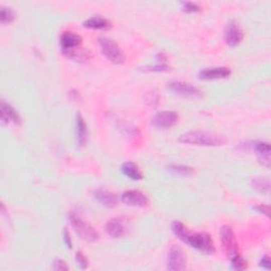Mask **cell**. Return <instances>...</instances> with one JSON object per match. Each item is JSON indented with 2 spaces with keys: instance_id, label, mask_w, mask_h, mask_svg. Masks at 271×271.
<instances>
[{
  "instance_id": "obj_16",
  "label": "cell",
  "mask_w": 271,
  "mask_h": 271,
  "mask_svg": "<svg viewBox=\"0 0 271 271\" xmlns=\"http://www.w3.org/2000/svg\"><path fill=\"white\" fill-rule=\"evenodd\" d=\"M59 42H61L62 50L73 49V48L81 47L82 37L79 36L77 33L67 31L61 35V39H59Z\"/></svg>"
},
{
  "instance_id": "obj_11",
  "label": "cell",
  "mask_w": 271,
  "mask_h": 271,
  "mask_svg": "<svg viewBox=\"0 0 271 271\" xmlns=\"http://www.w3.org/2000/svg\"><path fill=\"white\" fill-rule=\"evenodd\" d=\"M246 147H250L253 149L257 154L259 162L263 165L269 167L270 166V145L268 142H254L252 144H246L244 145Z\"/></svg>"
},
{
  "instance_id": "obj_1",
  "label": "cell",
  "mask_w": 271,
  "mask_h": 271,
  "mask_svg": "<svg viewBox=\"0 0 271 271\" xmlns=\"http://www.w3.org/2000/svg\"><path fill=\"white\" fill-rule=\"evenodd\" d=\"M172 230L174 234L184 243L190 245L192 248L200 251L205 254L215 253V246L212 237L206 232H191V231L180 222H174L172 224Z\"/></svg>"
},
{
  "instance_id": "obj_9",
  "label": "cell",
  "mask_w": 271,
  "mask_h": 271,
  "mask_svg": "<svg viewBox=\"0 0 271 271\" xmlns=\"http://www.w3.org/2000/svg\"><path fill=\"white\" fill-rule=\"evenodd\" d=\"M179 116L175 112H161L152 118V125L160 129H168L178 122Z\"/></svg>"
},
{
  "instance_id": "obj_17",
  "label": "cell",
  "mask_w": 271,
  "mask_h": 271,
  "mask_svg": "<svg viewBox=\"0 0 271 271\" xmlns=\"http://www.w3.org/2000/svg\"><path fill=\"white\" fill-rule=\"evenodd\" d=\"M94 194L98 202L107 208H115L118 205V197L106 190H97Z\"/></svg>"
},
{
  "instance_id": "obj_5",
  "label": "cell",
  "mask_w": 271,
  "mask_h": 271,
  "mask_svg": "<svg viewBox=\"0 0 271 271\" xmlns=\"http://www.w3.org/2000/svg\"><path fill=\"white\" fill-rule=\"evenodd\" d=\"M166 265L168 270L174 271L185 270L187 268V257L185 255L184 250L178 246H174L170 248L167 254Z\"/></svg>"
},
{
  "instance_id": "obj_20",
  "label": "cell",
  "mask_w": 271,
  "mask_h": 271,
  "mask_svg": "<svg viewBox=\"0 0 271 271\" xmlns=\"http://www.w3.org/2000/svg\"><path fill=\"white\" fill-rule=\"evenodd\" d=\"M122 173L132 180H141L143 178L141 169L134 162H125L121 167Z\"/></svg>"
},
{
  "instance_id": "obj_22",
  "label": "cell",
  "mask_w": 271,
  "mask_h": 271,
  "mask_svg": "<svg viewBox=\"0 0 271 271\" xmlns=\"http://www.w3.org/2000/svg\"><path fill=\"white\" fill-rule=\"evenodd\" d=\"M170 172H174L179 175H184V176H189L194 174V168L188 166V165H182V164H170L168 166Z\"/></svg>"
},
{
  "instance_id": "obj_3",
  "label": "cell",
  "mask_w": 271,
  "mask_h": 271,
  "mask_svg": "<svg viewBox=\"0 0 271 271\" xmlns=\"http://www.w3.org/2000/svg\"><path fill=\"white\" fill-rule=\"evenodd\" d=\"M99 45L100 48H101L102 53L108 61L117 65H121L125 62V55L122 49L120 48L113 39L101 36L99 37Z\"/></svg>"
},
{
  "instance_id": "obj_14",
  "label": "cell",
  "mask_w": 271,
  "mask_h": 271,
  "mask_svg": "<svg viewBox=\"0 0 271 271\" xmlns=\"http://www.w3.org/2000/svg\"><path fill=\"white\" fill-rule=\"evenodd\" d=\"M0 113H2L3 124H9L10 122H13L17 125L21 124V122H22L21 116H19L16 110L11 105L8 104L6 101H2Z\"/></svg>"
},
{
  "instance_id": "obj_19",
  "label": "cell",
  "mask_w": 271,
  "mask_h": 271,
  "mask_svg": "<svg viewBox=\"0 0 271 271\" xmlns=\"http://www.w3.org/2000/svg\"><path fill=\"white\" fill-rule=\"evenodd\" d=\"M83 26L90 29H109L112 27V23L108 19L101 16H92L84 21Z\"/></svg>"
},
{
  "instance_id": "obj_21",
  "label": "cell",
  "mask_w": 271,
  "mask_h": 271,
  "mask_svg": "<svg viewBox=\"0 0 271 271\" xmlns=\"http://www.w3.org/2000/svg\"><path fill=\"white\" fill-rule=\"evenodd\" d=\"M251 186H252L253 189H255L260 193H269L270 182L267 178H262V177L254 178L251 180Z\"/></svg>"
},
{
  "instance_id": "obj_30",
  "label": "cell",
  "mask_w": 271,
  "mask_h": 271,
  "mask_svg": "<svg viewBox=\"0 0 271 271\" xmlns=\"http://www.w3.org/2000/svg\"><path fill=\"white\" fill-rule=\"evenodd\" d=\"M159 101V97L156 94H148L147 98H146V103L150 104V105H157Z\"/></svg>"
},
{
  "instance_id": "obj_28",
  "label": "cell",
  "mask_w": 271,
  "mask_h": 271,
  "mask_svg": "<svg viewBox=\"0 0 271 271\" xmlns=\"http://www.w3.org/2000/svg\"><path fill=\"white\" fill-rule=\"evenodd\" d=\"M169 68L166 64H158L155 66H150V67H145L144 70L145 71H167Z\"/></svg>"
},
{
  "instance_id": "obj_26",
  "label": "cell",
  "mask_w": 271,
  "mask_h": 271,
  "mask_svg": "<svg viewBox=\"0 0 271 271\" xmlns=\"http://www.w3.org/2000/svg\"><path fill=\"white\" fill-rule=\"evenodd\" d=\"M54 270L56 271H67L69 270V266L66 264L65 260L61 259V258H56L53 262V267Z\"/></svg>"
},
{
  "instance_id": "obj_29",
  "label": "cell",
  "mask_w": 271,
  "mask_h": 271,
  "mask_svg": "<svg viewBox=\"0 0 271 271\" xmlns=\"http://www.w3.org/2000/svg\"><path fill=\"white\" fill-rule=\"evenodd\" d=\"M255 210H257L259 213H263L264 215L266 216H269V212H270V208L268 205H264V204H260L258 206H255L254 207Z\"/></svg>"
},
{
  "instance_id": "obj_7",
  "label": "cell",
  "mask_w": 271,
  "mask_h": 271,
  "mask_svg": "<svg viewBox=\"0 0 271 271\" xmlns=\"http://www.w3.org/2000/svg\"><path fill=\"white\" fill-rule=\"evenodd\" d=\"M220 239L225 252L229 257H233L238 254V246L235 242L233 230L229 226H223L220 229Z\"/></svg>"
},
{
  "instance_id": "obj_2",
  "label": "cell",
  "mask_w": 271,
  "mask_h": 271,
  "mask_svg": "<svg viewBox=\"0 0 271 271\" xmlns=\"http://www.w3.org/2000/svg\"><path fill=\"white\" fill-rule=\"evenodd\" d=\"M178 140L182 143L199 146H219L224 145L227 142V139L225 137L214 133L203 132V130L187 132L180 135Z\"/></svg>"
},
{
  "instance_id": "obj_10",
  "label": "cell",
  "mask_w": 271,
  "mask_h": 271,
  "mask_svg": "<svg viewBox=\"0 0 271 271\" xmlns=\"http://www.w3.org/2000/svg\"><path fill=\"white\" fill-rule=\"evenodd\" d=\"M122 203L127 206L133 207H146L149 204V200L144 193L139 190H128L121 196Z\"/></svg>"
},
{
  "instance_id": "obj_31",
  "label": "cell",
  "mask_w": 271,
  "mask_h": 271,
  "mask_svg": "<svg viewBox=\"0 0 271 271\" xmlns=\"http://www.w3.org/2000/svg\"><path fill=\"white\" fill-rule=\"evenodd\" d=\"M259 266H260V267H263V268H265V269H267V270L270 269V258H269L268 255L263 256V258L260 259Z\"/></svg>"
},
{
  "instance_id": "obj_24",
  "label": "cell",
  "mask_w": 271,
  "mask_h": 271,
  "mask_svg": "<svg viewBox=\"0 0 271 271\" xmlns=\"http://www.w3.org/2000/svg\"><path fill=\"white\" fill-rule=\"evenodd\" d=\"M231 260H232L231 265H232V268L235 270H245L248 268L247 260L239 254H236L235 256L231 257Z\"/></svg>"
},
{
  "instance_id": "obj_15",
  "label": "cell",
  "mask_w": 271,
  "mask_h": 271,
  "mask_svg": "<svg viewBox=\"0 0 271 271\" xmlns=\"http://www.w3.org/2000/svg\"><path fill=\"white\" fill-rule=\"evenodd\" d=\"M76 123V141L79 147H84L88 140V128L84 118L81 114H77L75 117Z\"/></svg>"
},
{
  "instance_id": "obj_18",
  "label": "cell",
  "mask_w": 271,
  "mask_h": 271,
  "mask_svg": "<svg viewBox=\"0 0 271 271\" xmlns=\"http://www.w3.org/2000/svg\"><path fill=\"white\" fill-rule=\"evenodd\" d=\"M63 53L69 57L73 59V61H76V62H86V61H89L90 58L93 57V54L90 53L88 50L86 49H82V48H73V49H68V50H63Z\"/></svg>"
},
{
  "instance_id": "obj_25",
  "label": "cell",
  "mask_w": 271,
  "mask_h": 271,
  "mask_svg": "<svg viewBox=\"0 0 271 271\" xmlns=\"http://www.w3.org/2000/svg\"><path fill=\"white\" fill-rule=\"evenodd\" d=\"M75 260H76V263L78 264V266L81 267L82 269L88 268V266H89L88 259H87V257L81 252V251H77V252H76V254H75Z\"/></svg>"
},
{
  "instance_id": "obj_12",
  "label": "cell",
  "mask_w": 271,
  "mask_h": 271,
  "mask_svg": "<svg viewBox=\"0 0 271 271\" xmlns=\"http://www.w3.org/2000/svg\"><path fill=\"white\" fill-rule=\"evenodd\" d=\"M105 231L110 237L119 238L126 234L127 229L121 218H113L106 224Z\"/></svg>"
},
{
  "instance_id": "obj_23",
  "label": "cell",
  "mask_w": 271,
  "mask_h": 271,
  "mask_svg": "<svg viewBox=\"0 0 271 271\" xmlns=\"http://www.w3.org/2000/svg\"><path fill=\"white\" fill-rule=\"evenodd\" d=\"M15 19V13L11 8L2 6V13H0V21L2 24H9Z\"/></svg>"
},
{
  "instance_id": "obj_6",
  "label": "cell",
  "mask_w": 271,
  "mask_h": 271,
  "mask_svg": "<svg viewBox=\"0 0 271 271\" xmlns=\"http://www.w3.org/2000/svg\"><path fill=\"white\" fill-rule=\"evenodd\" d=\"M168 89L170 92L175 93L178 96L186 97V98H202L203 92L194 85L182 82V81H174L168 84Z\"/></svg>"
},
{
  "instance_id": "obj_4",
  "label": "cell",
  "mask_w": 271,
  "mask_h": 271,
  "mask_svg": "<svg viewBox=\"0 0 271 271\" xmlns=\"http://www.w3.org/2000/svg\"><path fill=\"white\" fill-rule=\"evenodd\" d=\"M69 220L70 224L75 230V232L87 242H96L99 238V234L95 228H93L89 224L84 222V219L79 217L76 213L70 212L69 213Z\"/></svg>"
},
{
  "instance_id": "obj_27",
  "label": "cell",
  "mask_w": 271,
  "mask_h": 271,
  "mask_svg": "<svg viewBox=\"0 0 271 271\" xmlns=\"http://www.w3.org/2000/svg\"><path fill=\"white\" fill-rule=\"evenodd\" d=\"M183 7H184V10H185L186 12H190V13L199 12L200 10H202L197 4H195V3H191V2L184 3V4H183Z\"/></svg>"
},
{
  "instance_id": "obj_32",
  "label": "cell",
  "mask_w": 271,
  "mask_h": 271,
  "mask_svg": "<svg viewBox=\"0 0 271 271\" xmlns=\"http://www.w3.org/2000/svg\"><path fill=\"white\" fill-rule=\"evenodd\" d=\"M64 240H65V244L67 245V247L72 248V240H71V237H70L69 231L67 229L64 230Z\"/></svg>"
},
{
  "instance_id": "obj_8",
  "label": "cell",
  "mask_w": 271,
  "mask_h": 271,
  "mask_svg": "<svg viewBox=\"0 0 271 271\" xmlns=\"http://www.w3.org/2000/svg\"><path fill=\"white\" fill-rule=\"evenodd\" d=\"M225 42L230 47H236L244 39V32L237 23L231 21L227 24L224 31Z\"/></svg>"
},
{
  "instance_id": "obj_13",
  "label": "cell",
  "mask_w": 271,
  "mask_h": 271,
  "mask_svg": "<svg viewBox=\"0 0 271 271\" xmlns=\"http://www.w3.org/2000/svg\"><path fill=\"white\" fill-rule=\"evenodd\" d=\"M231 74V70L228 67H211L202 70L199 72V78L202 79H217L226 78Z\"/></svg>"
}]
</instances>
